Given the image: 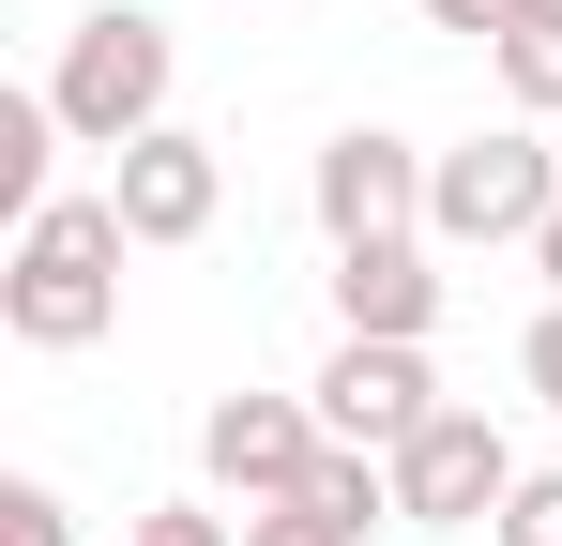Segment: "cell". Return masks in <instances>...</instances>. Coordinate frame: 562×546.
<instances>
[{
    "mask_svg": "<svg viewBox=\"0 0 562 546\" xmlns=\"http://www.w3.org/2000/svg\"><path fill=\"white\" fill-rule=\"evenodd\" d=\"M532 273H548V304H562V213H548V228H532Z\"/></svg>",
    "mask_w": 562,
    "mask_h": 546,
    "instance_id": "ac0fdd59",
    "label": "cell"
},
{
    "mask_svg": "<svg viewBox=\"0 0 562 546\" xmlns=\"http://www.w3.org/2000/svg\"><path fill=\"white\" fill-rule=\"evenodd\" d=\"M532 15H562V0H532Z\"/></svg>",
    "mask_w": 562,
    "mask_h": 546,
    "instance_id": "d6986e66",
    "label": "cell"
},
{
    "mask_svg": "<svg viewBox=\"0 0 562 546\" xmlns=\"http://www.w3.org/2000/svg\"><path fill=\"white\" fill-rule=\"evenodd\" d=\"M122 259H137L122 197H46L15 228V259H0V334L15 350H92L122 319Z\"/></svg>",
    "mask_w": 562,
    "mask_h": 546,
    "instance_id": "6da1fadb",
    "label": "cell"
},
{
    "mask_svg": "<svg viewBox=\"0 0 562 546\" xmlns=\"http://www.w3.org/2000/svg\"><path fill=\"white\" fill-rule=\"evenodd\" d=\"M441 319V243L395 228V243H335V334H426Z\"/></svg>",
    "mask_w": 562,
    "mask_h": 546,
    "instance_id": "9c48e42d",
    "label": "cell"
},
{
    "mask_svg": "<svg viewBox=\"0 0 562 546\" xmlns=\"http://www.w3.org/2000/svg\"><path fill=\"white\" fill-rule=\"evenodd\" d=\"M46 152H61V106H46V91H0V213H15V228L46 213Z\"/></svg>",
    "mask_w": 562,
    "mask_h": 546,
    "instance_id": "30bf717a",
    "label": "cell"
},
{
    "mask_svg": "<svg viewBox=\"0 0 562 546\" xmlns=\"http://www.w3.org/2000/svg\"><path fill=\"white\" fill-rule=\"evenodd\" d=\"M304 395H319V425H335V441H366V455H395L426 410H441V379H426V334H335Z\"/></svg>",
    "mask_w": 562,
    "mask_h": 546,
    "instance_id": "52a82bcc",
    "label": "cell"
},
{
    "mask_svg": "<svg viewBox=\"0 0 562 546\" xmlns=\"http://www.w3.org/2000/svg\"><path fill=\"white\" fill-rule=\"evenodd\" d=\"M548 213H562V152H548V122H486V137H457V152H426V243H457V259L532 243Z\"/></svg>",
    "mask_w": 562,
    "mask_h": 546,
    "instance_id": "3957f363",
    "label": "cell"
},
{
    "mask_svg": "<svg viewBox=\"0 0 562 546\" xmlns=\"http://www.w3.org/2000/svg\"><path fill=\"white\" fill-rule=\"evenodd\" d=\"M122 546H244V516H213V501H153Z\"/></svg>",
    "mask_w": 562,
    "mask_h": 546,
    "instance_id": "5bb4252c",
    "label": "cell"
},
{
    "mask_svg": "<svg viewBox=\"0 0 562 546\" xmlns=\"http://www.w3.org/2000/svg\"><path fill=\"white\" fill-rule=\"evenodd\" d=\"M0 546H77V501H61L46 470H15V486H0Z\"/></svg>",
    "mask_w": 562,
    "mask_h": 546,
    "instance_id": "7c38bea8",
    "label": "cell"
},
{
    "mask_svg": "<svg viewBox=\"0 0 562 546\" xmlns=\"http://www.w3.org/2000/svg\"><path fill=\"white\" fill-rule=\"evenodd\" d=\"M168 77H183L168 15L92 0V15L61 31V61H46V106H61V137H77V152H137V137L168 122Z\"/></svg>",
    "mask_w": 562,
    "mask_h": 546,
    "instance_id": "7a4b0ae2",
    "label": "cell"
},
{
    "mask_svg": "<svg viewBox=\"0 0 562 546\" xmlns=\"http://www.w3.org/2000/svg\"><path fill=\"white\" fill-rule=\"evenodd\" d=\"M517 379H532V395H548V410H562V304H548V319H532V350H517Z\"/></svg>",
    "mask_w": 562,
    "mask_h": 546,
    "instance_id": "e0dca14e",
    "label": "cell"
},
{
    "mask_svg": "<svg viewBox=\"0 0 562 546\" xmlns=\"http://www.w3.org/2000/svg\"><path fill=\"white\" fill-rule=\"evenodd\" d=\"M502 501H517V441L441 395V410L395 441V532H486Z\"/></svg>",
    "mask_w": 562,
    "mask_h": 546,
    "instance_id": "277c9868",
    "label": "cell"
},
{
    "mask_svg": "<svg viewBox=\"0 0 562 546\" xmlns=\"http://www.w3.org/2000/svg\"><path fill=\"white\" fill-rule=\"evenodd\" d=\"M486 61H502V91H517V122H562V15H532V31H502Z\"/></svg>",
    "mask_w": 562,
    "mask_h": 546,
    "instance_id": "8fae6325",
    "label": "cell"
},
{
    "mask_svg": "<svg viewBox=\"0 0 562 546\" xmlns=\"http://www.w3.org/2000/svg\"><path fill=\"white\" fill-rule=\"evenodd\" d=\"M335 455V425H319V395H213L198 410V470L259 516V501H304V470Z\"/></svg>",
    "mask_w": 562,
    "mask_h": 546,
    "instance_id": "5b68a950",
    "label": "cell"
},
{
    "mask_svg": "<svg viewBox=\"0 0 562 546\" xmlns=\"http://www.w3.org/2000/svg\"><path fill=\"white\" fill-rule=\"evenodd\" d=\"M319 243H395V228H426V152L395 137V122H350V137H319Z\"/></svg>",
    "mask_w": 562,
    "mask_h": 546,
    "instance_id": "8992f818",
    "label": "cell"
},
{
    "mask_svg": "<svg viewBox=\"0 0 562 546\" xmlns=\"http://www.w3.org/2000/svg\"><path fill=\"white\" fill-rule=\"evenodd\" d=\"M426 31H457V46H502V31H532V0H426Z\"/></svg>",
    "mask_w": 562,
    "mask_h": 546,
    "instance_id": "2e32d148",
    "label": "cell"
},
{
    "mask_svg": "<svg viewBox=\"0 0 562 546\" xmlns=\"http://www.w3.org/2000/svg\"><path fill=\"white\" fill-rule=\"evenodd\" d=\"M106 197H122V228L168 259V243H198V228L228 213V152H213L198 122H153L137 152H106Z\"/></svg>",
    "mask_w": 562,
    "mask_h": 546,
    "instance_id": "ba28073f",
    "label": "cell"
},
{
    "mask_svg": "<svg viewBox=\"0 0 562 546\" xmlns=\"http://www.w3.org/2000/svg\"><path fill=\"white\" fill-rule=\"evenodd\" d=\"M244 546H366V532H335L319 501H259V516H244Z\"/></svg>",
    "mask_w": 562,
    "mask_h": 546,
    "instance_id": "9a60e30c",
    "label": "cell"
},
{
    "mask_svg": "<svg viewBox=\"0 0 562 546\" xmlns=\"http://www.w3.org/2000/svg\"><path fill=\"white\" fill-rule=\"evenodd\" d=\"M486 546H562V470H517V501L486 516Z\"/></svg>",
    "mask_w": 562,
    "mask_h": 546,
    "instance_id": "4fadbf2b",
    "label": "cell"
}]
</instances>
